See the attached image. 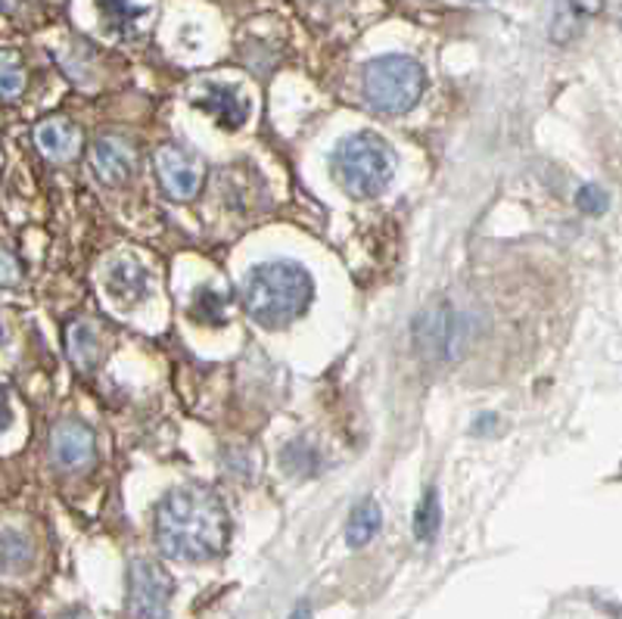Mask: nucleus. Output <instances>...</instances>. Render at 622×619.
<instances>
[{
	"label": "nucleus",
	"instance_id": "obj_1",
	"mask_svg": "<svg viewBox=\"0 0 622 619\" xmlns=\"http://www.w3.org/2000/svg\"><path fill=\"white\" fill-rule=\"evenodd\" d=\"M230 536L228 510L206 486H180L156 507V541L165 557L203 564L225 551Z\"/></svg>",
	"mask_w": 622,
	"mask_h": 619
},
{
	"label": "nucleus",
	"instance_id": "obj_2",
	"mask_svg": "<svg viewBox=\"0 0 622 619\" xmlns=\"http://www.w3.org/2000/svg\"><path fill=\"white\" fill-rule=\"evenodd\" d=\"M314 299V280L296 261L256 265L243 278L246 314L265 330L293 324Z\"/></svg>",
	"mask_w": 622,
	"mask_h": 619
},
{
	"label": "nucleus",
	"instance_id": "obj_3",
	"mask_svg": "<svg viewBox=\"0 0 622 619\" xmlns=\"http://www.w3.org/2000/svg\"><path fill=\"white\" fill-rule=\"evenodd\" d=\"M330 168L343 190L359 199H367V196H377L390 187L395 175V153L383 137L361 131V134H352L336 144Z\"/></svg>",
	"mask_w": 622,
	"mask_h": 619
},
{
	"label": "nucleus",
	"instance_id": "obj_4",
	"mask_svg": "<svg viewBox=\"0 0 622 619\" xmlns=\"http://www.w3.org/2000/svg\"><path fill=\"white\" fill-rule=\"evenodd\" d=\"M361 87H364V100L371 103V110L386 115L411 113L426 87L424 65L402 53H386L364 65L361 75Z\"/></svg>",
	"mask_w": 622,
	"mask_h": 619
},
{
	"label": "nucleus",
	"instance_id": "obj_5",
	"mask_svg": "<svg viewBox=\"0 0 622 619\" xmlns=\"http://www.w3.org/2000/svg\"><path fill=\"white\" fill-rule=\"evenodd\" d=\"M172 579L153 560H134L128 572V603L134 619H165L172 603Z\"/></svg>",
	"mask_w": 622,
	"mask_h": 619
},
{
	"label": "nucleus",
	"instance_id": "obj_6",
	"mask_svg": "<svg viewBox=\"0 0 622 619\" xmlns=\"http://www.w3.org/2000/svg\"><path fill=\"white\" fill-rule=\"evenodd\" d=\"M156 178L163 184L165 196L190 199L203 187V165L180 147H159L156 149Z\"/></svg>",
	"mask_w": 622,
	"mask_h": 619
},
{
	"label": "nucleus",
	"instance_id": "obj_7",
	"mask_svg": "<svg viewBox=\"0 0 622 619\" xmlns=\"http://www.w3.org/2000/svg\"><path fill=\"white\" fill-rule=\"evenodd\" d=\"M50 455L66 471H79L84 464H91V457H94V433H91V426L82 424L79 417L60 421L50 433Z\"/></svg>",
	"mask_w": 622,
	"mask_h": 619
},
{
	"label": "nucleus",
	"instance_id": "obj_8",
	"mask_svg": "<svg viewBox=\"0 0 622 619\" xmlns=\"http://www.w3.org/2000/svg\"><path fill=\"white\" fill-rule=\"evenodd\" d=\"M91 165L103 184L118 187V184L132 180L134 168H137V149L122 137H103L91 149Z\"/></svg>",
	"mask_w": 622,
	"mask_h": 619
},
{
	"label": "nucleus",
	"instance_id": "obj_9",
	"mask_svg": "<svg viewBox=\"0 0 622 619\" xmlns=\"http://www.w3.org/2000/svg\"><path fill=\"white\" fill-rule=\"evenodd\" d=\"M34 144L50 163H69L82 147V131L69 118H48L34 128Z\"/></svg>",
	"mask_w": 622,
	"mask_h": 619
},
{
	"label": "nucleus",
	"instance_id": "obj_10",
	"mask_svg": "<svg viewBox=\"0 0 622 619\" xmlns=\"http://www.w3.org/2000/svg\"><path fill=\"white\" fill-rule=\"evenodd\" d=\"M194 103H197L199 110H206L225 128H240L246 122V115H249V103L237 94V87H218V84H212Z\"/></svg>",
	"mask_w": 622,
	"mask_h": 619
},
{
	"label": "nucleus",
	"instance_id": "obj_11",
	"mask_svg": "<svg viewBox=\"0 0 622 619\" xmlns=\"http://www.w3.org/2000/svg\"><path fill=\"white\" fill-rule=\"evenodd\" d=\"M66 349L69 359L75 361L82 371L97 368L100 355H103V340H100L97 324H91V321H75V324L66 330Z\"/></svg>",
	"mask_w": 622,
	"mask_h": 619
},
{
	"label": "nucleus",
	"instance_id": "obj_12",
	"mask_svg": "<svg viewBox=\"0 0 622 619\" xmlns=\"http://www.w3.org/2000/svg\"><path fill=\"white\" fill-rule=\"evenodd\" d=\"M106 287H110V293L118 302H137V299L147 296V275H144V268L137 261L122 259L110 268Z\"/></svg>",
	"mask_w": 622,
	"mask_h": 619
},
{
	"label": "nucleus",
	"instance_id": "obj_13",
	"mask_svg": "<svg viewBox=\"0 0 622 619\" xmlns=\"http://www.w3.org/2000/svg\"><path fill=\"white\" fill-rule=\"evenodd\" d=\"M380 523H383L380 505L374 498H364V502L352 510L349 523H345V541H349L352 548L367 545V541L380 533Z\"/></svg>",
	"mask_w": 622,
	"mask_h": 619
},
{
	"label": "nucleus",
	"instance_id": "obj_14",
	"mask_svg": "<svg viewBox=\"0 0 622 619\" xmlns=\"http://www.w3.org/2000/svg\"><path fill=\"white\" fill-rule=\"evenodd\" d=\"M439 523H443L439 495H436V489H426L421 505H417V514H414V536L421 538V541H433L436 533H439Z\"/></svg>",
	"mask_w": 622,
	"mask_h": 619
},
{
	"label": "nucleus",
	"instance_id": "obj_15",
	"mask_svg": "<svg viewBox=\"0 0 622 619\" xmlns=\"http://www.w3.org/2000/svg\"><path fill=\"white\" fill-rule=\"evenodd\" d=\"M32 541L22 536V533H17V529H7L3 533V570L10 572H19L25 570L29 564H32Z\"/></svg>",
	"mask_w": 622,
	"mask_h": 619
},
{
	"label": "nucleus",
	"instance_id": "obj_16",
	"mask_svg": "<svg viewBox=\"0 0 622 619\" xmlns=\"http://www.w3.org/2000/svg\"><path fill=\"white\" fill-rule=\"evenodd\" d=\"M194 311H197L199 321H212V324H218V321L225 318V293L218 296V290H212V287H203Z\"/></svg>",
	"mask_w": 622,
	"mask_h": 619
},
{
	"label": "nucleus",
	"instance_id": "obj_17",
	"mask_svg": "<svg viewBox=\"0 0 622 619\" xmlns=\"http://www.w3.org/2000/svg\"><path fill=\"white\" fill-rule=\"evenodd\" d=\"M97 7L100 13L110 19V22H115L118 29H125L128 22H134V19L144 13L141 7H134L132 0H97Z\"/></svg>",
	"mask_w": 622,
	"mask_h": 619
},
{
	"label": "nucleus",
	"instance_id": "obj_18",
	"mask_svg": "<svg viewBox=\"0 0 622 619\" xmlns=\"http://www.w3.org/2000/svg\"><path fill=\"white\" fill-rule=\"evenodd\" d=\"M25 84V72L19 65L17 53H3V100H13Z\"/></svg>",
	"mask_w": 622,
	"mask_h": 619
},
{
	"label": "nucleus",
	"instance_id": "obj_19",
	"mask_svg": "<svg viewBox=\"0 0 622 619\" xmlns=\"http://www.w3.org/2000/svg\"><path fill=\"white\" fill-rule=\"evenodd\" d=\"M576 203H579V209H582V213H589V215L607 213V206H610V199H607L604 190H601V187H594V184L582 187L579 196H576Z\"/></svg>",
	"mask_w": 622,
	"mask_h": 619
},
{
	"label": "nucleus",
	"instance_id": "obj_20",
	"mask_svg": "<svg viewBox=\"0 0 622 619\" xmlns=\"http://www.w3.org/2000/svg\"><path fill=\"white\" fill-rule=\"evenodd\" d=\"M3 283H13V256L3 252Z\"/></svg>",
	"mask_w": 622,
	"mask_h": 619
},
{
	"label": "nucleus",
	"instance_id": "obj_21",
	"mask_svg": "<svg viewBox=\"0 0 622 619\" xmlns=\"http://www.w3.org/2000/svg\"><path fill=\"white\" fill-rule=\"evenodd\" d=\"M290 619H311V610H309V607H296L293 617H290Z\"/></svg>",
	"mask_w": 622,
	"mask_h": 619
},
{
	"label": "nucleus",
	"instance_id": "obj_22",
	"mask_svg": "<svg viewBox=\"0 0 622 619\" xmlns=\"http://www.w3.org/2000/svg\"><path fill=\"white\" fill-rule=\"evenodd\" d=\"M620 25H622V22H620Z\"/></svg>",
	"mask_w": 622,
	"mask_h": 619
}]
</instances>
